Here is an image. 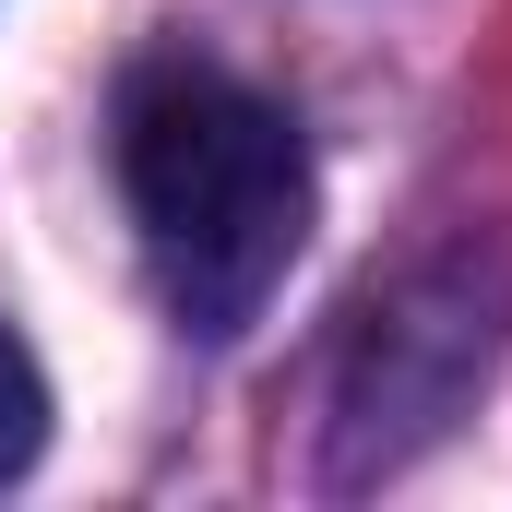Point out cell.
Instances as JSON below:
<instances>
[{
	"label": "cell",
	"mask_w": 512,
	"mask_h": 512,
	"mask_svg": "<svg viewBox=\"0 0 512 512\" xmlns=\"http://www.w3.org/2000/svg\"><path fill=\"white\" fill-rule=\"evenodd\" d=\"M489 334H501V310H489L477 262H429L405 298H382L370 334H358V358H346V429H358L346 465H370V441L393 465L405 429H441V405L489 370Z\"/></svg>",
	"instance_id": "2"
},
{
	"label": "cell",
	"mask_w": 512,
	"mask_h": 512,
	"mask_svg": "<svg viewBox=\"0 0 512 512\" xmlns=\"http://www.w3.org/2000/svg\"><path fill=\"white\" fill-rule=\"evenodd\" d=\"M120 191L143 227V262L191 334H239L286 286L298 227H310V155L286 108L179 48L120 84Z\"/></svg>",
	"instance_id": "1"
},
{
	"label": "cell",
	"mask_w": 512,
	"mask_h": 512,
	"mask_svg": "<svg viewBox=\"0 0 512 512\" xmlns=\"http://www.w3.org/2000/svg\"><path fill=\"white\" fill-rule=\"evenodd\" d=\"M36 441H48V382H36L24 334H0V489L36 465Z\"/></svg>",
	"instance_id": "3"
}]
</instances>
